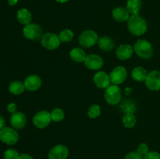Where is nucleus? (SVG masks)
<instances>
[{
	"label": "nucleus",
	"instance_id": "nucleus-1",
	"mask_svg": "<svg viewBox=\"0 0 160 159\" xmlns=\"http://www.w3.org/2000/svg\"><path fill=\"white\" fill-rule=\"evenodd\" d=\"M128 29L131 34L139 37L146 33L148 30V23L139 14L131 15L128 20Z\"/></svg>",
	"mask_w": 160,
	"mask_h": 159
},
{
	"label": "nucleus",
	"instance_id": "nucleus-2",
	"mask_svg": "<svg viewBox=\"0 0 160 159\" xmlns=\"http://www.w3.org/2000/svg\"><path fill=\"white\" fill-rule=\"evenodd\" d=\"M134 51L138 56L144 59H149L152 57L153 46L148 41L145 39H139L134 46Z\"/></svg>",
	"mask_w": 160,
	"mask_h": 159
},
{
	"label": "nucleus",
	"instance_id": "nucleus-3",
	"mask_svg": "<svg viewBox=\"0 0 160 159\" xmlns=\"http://www.w3.org/2000/svg\"><path fill=\"white\" fill-rule=\"evenodd\" d=\"M104 97L105 100L108 104H111V105H117L121 101V89L118 87V85L111 84L109 87L106 89Z\"/></svg>",
	"mask_w": 160,
	"mask_h": 159
},
{
	"label": "nucleus",
	"instance_id": "nucleus-4",
	"mask_svg": "<svg viewBox=\"0 0 160 159\" xmlns=\"http://www.w3.org/2000/svg\"><path fill=\"white\" fill-rule=\"evenodd\" d=\"M98 35L93 30L84 31L79 36V44L83 48H91L98 43Z\"/></svg>",
	"mask_w": 160,
	"mask_h": 159
},
{
	"label": "nucleus",
	"instance_id": "nucleus-5",
	"mask_svg": "<svg viewBox=\"0 0 160 159\" xmlns=\"http://www.w3.org/2000/svg\"><path fill=\"white\" fill-rule=\"evenodd\" d=\"M20 136L17 129L14 128L6 127L0 130V140L7 145H13L19 141Z\"/></svg>",
	"mask_w": 160,
	"mask_h": 159
},
{
	"label": "nucleus",
	"instance_id": "nucleus-6",
	"mask_svg": "<svg viewBox=\"0 0 160 159\" xmlns=\"http://www.w3.org/2000/svg\"><path fill=\"white\" fill-rule=\"evenodd\" d=\"M23 34L26 38L31 41L41 40L44 34L42 26L36 23H31L23 26Z\"/></svg>",
	"mask_w": 160,
	"mask_h": 159
},
{
	"label": "nucleus",
	"instance_id": "nucleus-7",
	"mask_svg": "<svg viewBox=\"0 0 160 159\" xmlns=\"http://www.w3.org/2000/svg\"><path fill=\"white\" fill-rule=\"evenodd\" d=\"M60 43L61 41L59 40V35L54 33H45L41 38L42 46L50 51L57 49L60 45Z\"/></svg>",
	"mask_w": 160,
	"mask_h": 159
},
{
	"label": "nucleus",
	"instance_id": "nucleus-8",
	"mask_svg": "<svg viewBox=\"0 0 160 159\" xmlns=\"http://www.w3.org/2000/svg\"><path fill=\"white\" fill-rule=\"evenodd\" d=\"M51 115L45 110L38 112L33 117V123L38 129H45L51 123Z\"/></svg>",
	"mask_w": 160,
	"mask_h": 159
},
{
	"label": "nucleus",
	"instance_id": "nucleus-9",
	"mask_svg": "<svg viewBox=\"0 0 160 159\" xmlns=\"http://www.w3.org/2000/svg\"><path fill=\"white\" fill-rule=\"evenodd\" d=\"M109 77H110L112 84L120 85L126 80L127 77H128V71L125 67L122 66V65H118L111 71Z\"/></svg>",
	"mask_w": 160,
	"mask_h": 159
},
{
	"label": "nucleus",
	"instance_id": "nucleus-10",
	"mask_svg": "<svg viewBox=\"0 0 160 159\" xmlns=\"http://www.w3.org/2000/svg\"><path fill=\"white\" fill-rule=\"evenodd\" d=\"M145 84L148 89L152 91L160 90V71L152 70L148 73Z\"/></svg>",
	"mask_w": 160,
	"mask_h": 159
},
{
	"label": "nucleus",
	"instance_id": "nucleus-11",
	"mask_svg": "<svg viewBox=\"0 0 160 159\" xmlns=\"http://www.w3.org/2000/svg\"><path fill=\"white\" fill-rule=\"evenodd\" d=\"M84 65L88 69L91 70H98L104 65L102 58L97 54L87 55L84 62Z\"/></svg>",
	"mask_w": 160,
	"mask_h": 159
},
{
	"label": "nucleus",
	"instance_id": "nucleus-12",
	"mask_svg": "<svg viewBox=\"0 0 160 159\" xmlns=\"http://www.w3.org/2000/svg\"><path fill=\"white\" fill-rule=\"evenodd\" d=\"M69 155V150L63 144H58L51 148L48 154V159H67Z\"/></svg>",
	"mask_w": 160,
	"mask_h": 159
},
{
	"label": "nucleus",
	"instance_id": "nucleus-13",
	"mask_svg": "<svg viewBox=\"0 0 160 159\" xmlns=\"http://www.w3.org/2000/svg\"><path fill=\"white\" fill-rule=\"evenodd\" d=\"M93 81L95 86L100 89H106L112 84L109 75L103 71L97 72L93 76Z\"/></svg>",
	"mask_w": 160,
	"mask_h": 159
},
{
	"label": "nucleus",
	"instance_id": "nucleus-14",
	"mask_svg": "<svg viewBox=\"0 0 160 159\" xmlns=\"http://www.w3.org/2000/svg\"><path fill=\"white\" fill-rule=\"evenodd\" d=\"M25 86V89L28 91H36L41 87L42 84V80L41 77L38 75H30L23 82Z\"/></svg>",
	"mask_w": 160,
	"mask_h": 159
},
{
	"label": "nucleus",
	"instance_id": "nucleus-15",
	"mask_svg": "<svg viewBox=\"0 0 160 159\" xmlns=\"http://www.w3.org/2000/svg\"><path fill=\"white\" fill-rule=\"evenodd\" d=\"M10 124L12 128L16 129H22L27 123V118L24 113L21 112H17L12 114L10 117Z\"/></svg>",
	"mask_w": 160,
	"mask_h": 159
},
{
	"label": "nucleus",
	"instance_id": "nucleus-16",
	"mask_svg": "<svg viewBox=\"0 0 160 159\" xmlns=\"http://www.w3.org/2000/svg\"><path fill=\"white\" fill-rule=\"evenodd\" d=\"M134 51V47L128 44H123L117 48L116 55L120 60H128L132 56Z\"/></svg>",
	"mask_w": 160,
	"mask_h": 159
},
{
	"label": "nucleus",
	"instance_id": "nucleus-17",
	"mask_svg": "<svg viewBox=\"0 0 160 159\" xmlns=\"http://www.w3.org/2000/svg\"><path fill=\"white\" fill-rule=\"evenodd\" d=\"M112 17L114 20L118 22H125L128 21V19L131 17V14L128 12V9L122 6H118L113 9L112 12Z\"/></svg>",
	"mask_w": 160,
	"mask_h": 159
},
{
	"label": "nucleus",
	"instance_id": "nucleus-18",
	"mask_svg": "<svg viewBox=\"0 0 160 159\" xmlns=\"http://www.w3.org/2000/svg\"><path fill=\"white\" fill-rule=\"evenodd\" d=\"M98 45L104 51H110L115 48V41L109 36H102L98 41Z\"/></svg>",
	"mask_w": 160,
	"mask_h": 159
},
{
	"label": "nucleus",
	"instance_id": "nucleus-19",
	"mask_svg": "<svg viewBox=\"0 0 160 159\" xmlns=\"http://www.w3.org/2000/svg\"><path fill=\"white\" fill-rule=\"evenodd\" d=\"M17 19L22 25H27L31 23L32 20V14L26 8H22L19 9L17 12Z\"/></svg>",
	"mask_w": 160,
	"mask_h": 159
},
{
	"label": "nucleus",
	"instance_id": "nucleus-20",
	"mask_svg": "<svg viewBox=\"0 0 160 159\" xmlns=\"http://www.w3.org/2000/svg\"><path fill=\"white\" fill-rule=\"evenodd\" d=\"M85 51L84 49L81 48H74L70 50V57L73 62H78V63H81L84 62L86 59Z\"/></svg>",
	"mask_w": 160,
	"mask_h": 159
},
{
	"label": "nucleus",
	"instance_id": "nucleus-21",
	"mask_svg": "<svg viewBox=\"0 0 160 159\" xmlns=\"http://www.w3.org/2000/svg\"><path fill=\"white\" fill-rule=\"evenodd\" d=\"M148 73L147 70L144 67L137 66L133 69L131 72V76L137 82H143L146 79Z\"/></svg>",
	"mask_w": 160,
	"mask_h": 159
},
{
	"label": "nucleus",
	"instance_id": "nucleus-22",
	"mask_svg": "<svg viewBox=\"0 0 160 159\" xmlns=\"http://www.w3.org/2000/svg\"><path fill=\"white\" fill-rule=\"evenodd\" d=\"M142 0H128L126 9L131 15H138L142 9Z\"/></svg>",
	"mask_w": 160,
	"mask_h": 159
},
{
	"label": "nucleus",
	"instance_id": "nucleus-23",
	"mask_svg": "<svg viewBox=\"0 0 160 159\" xmlns=\"http://www.w3.org/2000/svg\"><path fill=\"white\" fill-rule=\"evenodd\" d=\"M25 86L23 83L19 80H14L9 84V90L14 95H20L24 92Z\"/></svg>",
	"mask_w": 160,
	"mask_h": 159
},
{
	"label": "nucleus",
	"instance_id": "nucleus-24",
	"mask_svg": "<svg viewBox=\"0 0 160 159\" xmlns=\"http://www.w3.org/2000/svg\"><path fill=\"white\" fill-rule=\"evenodd\" d=\"M120 110L125 114L134 113L136 110L135 103L131 100H124L120 104Z\"/></svg>",
	"mask_w": 160,
	"mask_h": 159
},
{
	"label": "nucleus",
	"instance_id": "nucleus-25",
	"mask_svg": "<svg viewBox=\"0 0 160 159\" xmlns=\"http://www.w3.org/2000/svg\"><path fill=\"white\" fill-rule=\"evenodd\" d=\"M122 123L126 128H133L137 123V118L134 113H128L123 115Z\"/></svg>",
	"mask_w": 160,
	"mask_h": 159
},
{
	"label": "nucleus",
	"instance_id": "nucleus-26",
	"mask_svg": "<svg viewBox=\"0 0 160 159\" xmlns=\"http://www.w3.org/2000/svg\"><path fill=\"white\" fill-rule=\"evenodd\" d=\"M73 37H74V33L70 29L62 30L59 34V40H60L61 42H63V43L71 41L73 40Z\"/></svg>",
	"mask_w": 160,
	"mask_h": 159
},
{
	"label": "nucleus",
	"instance_id": "nucleus-27",
	"mask_svg": "<svg viewBox=\"0 0 160 159\" xmlns=\"http://www.w3.org/2000/svg\"><path fill=\"white\" fill-rule=\"evenodd\" d=\"M50 115H51L52 120L54 122H56V123L61 122L65 118V113H64L63 110L61 108H56L53 109L50 112Z\"/></svg>",
	"mask_w": 160,
	"mask_h": 159
},
{
	"label": "nucleus",
	"instance_id": "nucleus-28",
	"mask_svg": "<svg viewBox=\"0 0 160 159\" xmlns=\"http://www.w3.org/2000/svg\"><path fill=\"white\" fill-rule=\"evenodd\" d=\"M101 115V108L98 104H92L89 107L88 115L91 118H96Z\"/></svg>",
	"mask_w": 160,
	"mask_h": 159
},
{
	"label": "nucleus",
	"instance_id": "nucleus-29",
	"mask_svg": "<svg viewBox=\"0 0 160 159\" xmlns=\"http://www.w3.org/2000/svg\"><path fill=\"white\" fill-rule=\"evenodd\" d=\"M20 154L18 151L12 148L6 150L4 153V159H18Z\"/></svg>",
	"mask_w": 160,
	"mask_h": 159
},
{
	"label": "nucleus",
	"instance_id": "nucleus-30",
	"mask_svg": "<svg viewBox=\"0 0 160 159\" xmlns=\"http://www.w3.org/2000/svg\"><path fill=\"white\" fill-rule=\"evenodd\" d=\"M137 152L142 156H145L147 153L149 152V147H148V146L146 143H142L138 147Z\"/></svg>",
	"mask_w": 160,
	"mask_h": 159
},
{
	"label": "nucleus",
	"instance_id": "nucleus-31",
	"mask_svg": "<svg viewBox=\"0 0 160 159\" xmlns=\"http://www.w3.org/2000/svg\"><path fill=\"white\" fill-rule=\"evenodd\" d=\"M144 159H160V154L157 151H149L144 156Z\"/></svg>",
	"mask_w": 160,
	"mask_h": 159
},
{
	"label": "nucleus",
	"instance_id": "nucleus-32",
	"mask_svg": "<svg viewBox=\"0 0 160 159\" xmlns=\"http://www.w3.org/2000/svg\"><path fill=\"white\" fill-rule=\"evenodd\" d=\"M124 159H144L143 156L139 154L137 151H132L130 152L125 156Z\"/></svg>",
	"mask_w": 160,
	"mask_h": 159
},
{
	"label": "nucleus",
	"instance_id": "nucleus-33",
	"mask_svg": "<svg viewBox=\"0 0 160 159\" xmlns=\"http://www.w3.org/2000/svg\"><path fill=\"white\" fill-rule=\"evenodd\" d=\"M7 110L8 112H10L11 114H13L15 112H17V106L15 103L12 102V103H9V104L7 105Z\"/></svg>",
	"mask_w": 160,
	"mask_h": 159
},
{
	"label": "nucleus",
	"instance_id": "nucleus-34",
	"mask_svg": "<svg viewBox=\"0 0 160 159\" xmlns=\"http://www.w3.org/2000/svg\"><path fill=\"white\" fill-rule=\"evenodd\" d=\"M18 159H34V157L28 154H20V157Z\"/></svg>",
	"mask_w": 160,
	"mask_h": 159
},
{
	"label": "nucleus",
	"instance_id": "nucleus-35",
	"mask_svg": "<svg viewBox=\"0 0 160 159\" xmlns=\"http://www.w3.org/2000/svg\"><path fill=\"white\" fill-rule=\"evenodd\" d=\"M5 125H6V120L2 115H0V130L5 127Z\"/></svg>",
	"mask_w": 160,
	"mask_h": 159
},
{
	"label": "nucleus",
	"instance_id": "nucleus-36",
	"mask_svg": "<svg viewBox=\"0 0 160 159\" xmlns=\"http://www.w3.org/2000/svg\"><path fill=\"white\" fill-rule=\"evenodd\" d=\"M19 0H8V3H9V6H15L17 2H18Z\"/></svg>",
	"mask_w": 160,
	"mask_h": 159
},
{
	"label": "nucleus",
	"instance_id": "nucleus-37",
	"mask_svg": "<svg viewBox=\"0 0 160 159\" xmlns=\"http://www.w3.org/2000/svg\"><path fill=\"white\" fill-rule=\"evenodd\" d=\"M56 2H58L59 3H65L67 2H68L69 0H56Z\"/></svg>",
	"mask_w": 160,
	"mask_h": 159
}]
</instances>
